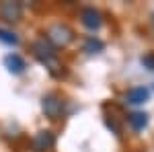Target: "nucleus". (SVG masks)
<instances>
[{
	"instance_id": "9",
	"label": "nucleus",
	"mask_w": 154,
	"mask_h": 152,
	"mask_svg": "<svg viewBox=\"0 0 154 152\" xmlns=\"http://www.w3.org/2000/svg\"><path fill=\"white\" fill-rule=\"evenodd\" d=\"M128 123H130L134 129H144L146 126H148V115H146V113H140V111H136V113L128 115Z\"/></svg>"
},
{
	"instance_id": "5",
	"label": "nucleus",
	"mask_w": 154,
	"mask_h": 152,
	"mask_svg": "<svg viewBox=\"0 0 154 152\" xmlns=\"http://www.w3.org/2000/svg\"><path fill=\"white\" fill-rule=\"evenodd\" d=\"M54 144H56V136H54L49 129H41V132H37L35 138H33V142H31L33 152H45V150H49Z\"/></svg>"
},
{
	"instance_id": "6",
	"label": "nucleus",
	"mask_w": 154,
	"mask_h": 152,
	"mask_svg": "<svg viewBox=\"0 0 154 152\" xmlns=\"http://www.w3.org/2000/svg\"><path fill=\"white\" fill-rule=\"evenodd\" d=\"M80 19H82V25L86 27V29H91V31H95V29H99L101 27V14H99V11H95L93 6H86V8H82V12H80Z\"/></svg>"
},
{
	"instance_id": "1",
	"label": "nucleus",
	"mask_w": 154,
	"mask_h": 152,
	"mask_svg": "<svg viewBox=\"0 0 154 152\" xmlns=\"http://www.w3.org/2000/svg\"><path fill=\"white\" fill-rule=\"evenodd\" d=\"M31 49H33V56H35L41 64H45V68L51 70V74H58L60 64H58V58H56V47L51 45L45 37L35 39L33 45H31Z\"/></svg>"
},
{
	"instance_id": "10",
	"label": "nucleus",
	"mask_w": 154,
	"mask_h": 152,
	"mask_svg": "<svg viewBox=\"0 0 154 152\" xmlns=\"http://www.w3.org/2000/svg\"><path fill=\"white\" fill-rule=\"evenodd\" d=\"M103 47L105 45H103L101 39H97V37H86L82 49L86 51V54H99V51H103Z\"/></svg>"
},
{
	"instance_id": "13",
	"label": "nucleus",
	"mask_w": 154,
	"mask_h": 152,
	"mask_svg": "<svg viewBox=\"0 0 154 152\" xmlns=\"http://www.w3.org/2000/svg\"><path fill=\"white\" fill-rule=\"evenodd\" d=\"M152 17H154V14H152Z\"/></svg>"
},
{
	"instance_id": "11",
	"label": "nucleus",
	"mask_w": 154,
	"mask_h": 152,
	"mask_svg": "<svg viewBox=\"0 0 154 152\" xmlns=\"http://www.w3.org/2000/svg\"><path fill=\"white\" fill-rule=\"evenodd\" d=\"M0 41H4V43H19V39H17V35L14 33H11V31H2L0 29Z\"/></svg>"
},
{
	"instance_id": "7",
	"label": "nucleus",
	"mask_w": 154,
	"mask_h": 152,
	"mask_svg": "<svg viewBox=\"0 0 154 152\" xmlns=\"http://www.w3.org/2000/svg\"><path fill=\"white\" fill-rule=\"evenodd\" d=\"M148 88H144V86H136V88H130L128 93H125V101L128 103H134V105H140V103H146L148 101Z\"/></svg>"
},
{
	"instance_id": "12",
	"label": "nucleus",
	"mask_w": 154,
	"mask_h": 152,
	"mask_svg": "<svg viewBox=\"0 0 154 152\" xmlns=\"http://www.w3.org/2000/svg\"><path fill=\"white\" fill-rule=\"evenodd\" d=\"M142 66L146 68V70H154V54L150 51V54H146V56H142Z\"/></svg>"
},
{
	"instance_id": "2",
	"label": "nucleus",
	"mask_w": 154,
	"mask_h": 152,
	"mask_svg": "<svg viewBox=\"0 0 154 152\" xmlns=\"http://www.w3.org/2000/svg\"><path fill=\"white\" fill-rule=\"evenodd\" d=\"M45 39L54 47H66L74 41V31L66 23H54L45 29Z\"/></svg>"
},
{
	"instance_id": "3",
	"label": "nucleus",
	"mask_w": 154,
	"mask_h": 152,
	"mask_svg": "<svg viewBox=\"0 0 154 152\" xmlns=\"http://www.w3.org/2000/svg\"><path fill=\"white\" fill-rule=\"evenodd\" d=\"M41 111L49 119L62 117V113H64V101H62V97H58V95H45L41 99Z\"/></svg>"
},
{
	"instance_id": "8",
	"label": "nucleus",
	"mask_w": 154,
	"mask_h": 152,
	"mask_svg": "<svg viewBox=\"0 0 154 152\" xmlns=\"http://www.w3.org/2000/svg\"><path fill=\"white\" fill-rule=\"evenodd\" d=\"M4 66L8 68V72L12 74H21L25 70V60L21 56H17V54H8L6 58H4Z\"/></svg>"
},
{
	"instance_id": "4",
	"label": "nucleus",
	"mask_w": 154,
	"mask_h": 152,
	"mask_svg": "<svg viewBox=\"0 0 154 152\" xmlns=\"http://www.w3.org/2000/svg\"><path fill=\"white\" fill-rule=\"evenodd\" d=\"M21 14H23V4L21 2H17V0H2L0 2V17L6 23L21 21Z\"/></svg>"
}]
</instances>
